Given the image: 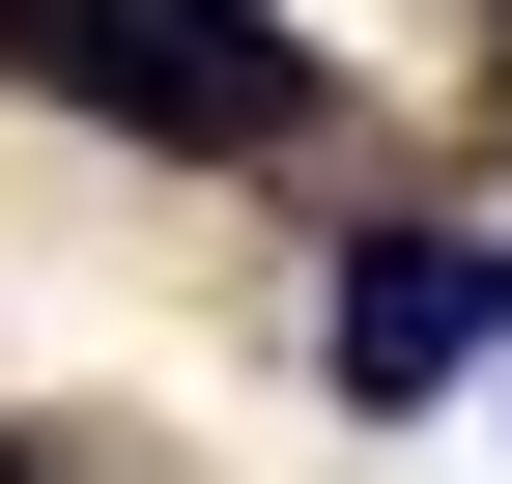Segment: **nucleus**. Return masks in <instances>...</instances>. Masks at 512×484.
Returning <instances> with one entry per match:
<instances>
[{"instance_id": "7ed1b4c3", "label": "nucleus", "mask_w": 512, "mask_h": 484, "mask_svg": "<svg viewBox=\"0 0 512 484\" xmlns=\"http://www.w3.org/2000/svg\"><path fill=\"white\" fill-rule=\"evenodd\" d=\"M0 484H57V456H0Z\"/></svg>"}, {"instance_id": "f257e3e1", "label": "nucleus", "mask_w": 512, "mask_h": 484, "mask_svg": "<svg viewBox=\"0 0 512 484\" xmlns=\"http://www.w3.org/2000/svg\"><path fill=\"white\" fill-rule=\"evenodd\" d=\"M0 86H57V114H114V143L228 171V143L313 114V29H285V0H0Z\"/></svg>"}, {"instance_id": "f03ea898", "label": "nucleus", "mask_w": 512, "mask_h": 484, "mask_svg": "<svg viewBox=\"0 0 512 484\" xmlns=\"http://www.w3.org/2000/svg\"><path fill=\"white\" fill-rule=\"evenodd\" d=\"M484 342H512V257L484 228H370L342 257V399H456Z\"/></svg>"}]
</instances>
